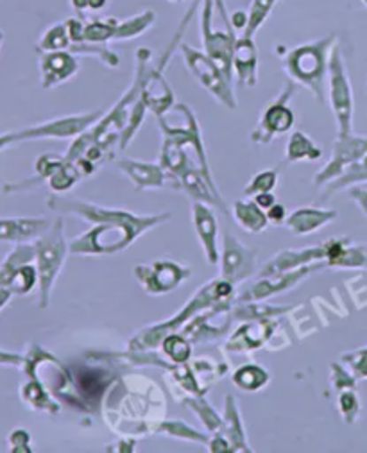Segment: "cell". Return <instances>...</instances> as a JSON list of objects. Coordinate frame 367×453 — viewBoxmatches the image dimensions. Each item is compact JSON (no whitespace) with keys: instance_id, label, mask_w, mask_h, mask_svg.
<instances>
[{"instance_id":"cell-1","label":"cell","mask_w":367,"mask_h":453,"mask_svg":"<svg viewBox=\"0 0 367 453\" xmlns=\"http://www.w3.org/2000/svg\"><path fill=\"white\" fill-rule=\"evenodd\" d=\"M337 43L335 35H328L316 42L292 49L283 59V68L290 78L307 87L319 103L326 101V80L328 65L333 45Z\"/></svg>"},{"instance_id":"cell-2","label":"cell","mask_w":367,"mask_h":453,"mask_svg":"<svg viewBox=\"0 0 367 453\" xmlns=\"http://www.w3.org/2000/svg\"><path fill=\"white\" fill-rule=\"evenodd\" d=\"M180 52L183 54V61L192 72L194 78L215 97L232 110L237 108V97L232 90V80L226 78V73L220 68L206 52H201L188 43H180Z\"/></svg>"},{"instance_id":"cell-3","label":"cell","mask_w":367,"mask_h":453,"mask_svg":"<svg viewBox=\"0 0 367 453\" xmlns=\"http://www.w3.org/2000/svg\"><path fill=\"white\" fill-rule=\"evenodd\" d=\"M328 96L332 111L337 120L339 134H349L353 133V90L351 81L348 75V66L344 61V56L340 52V47L335 43L330 54V65H328Z\"/></svg>"},{"instance_id":"cell-4","label":"cell","mask_w":367,"mask_h":453,"mask_svg":"<svg viewBox=\"0 0 367 453\" xmlns=\"http://www.w3.org/2000/svg\"><path fill=\"white\" fill-rule=\"evenodd\" d=\"M213 10L215 0H203V12H201V38L204 45V52L223 68L226 78L232 80L233 72V52L237 43L235 27L232 26L230 17L225 19V29L213 27Z\"/></svg>"},{"instance_id":"cell-5","label":"cell","mask_w":367,"mask_h":453,"mask_svg":"<svg viewBox=\"0 0 367 453\" xmlns=\"http://www.w3.org/2000/svg\"><path fill=\"white\" fill-rule=\"evenodd\" d=\"M367 155V138L349 134H339L333 145V155L330 164L316 178V185L321 187L346 173L349 165L362 160Z\"/></svg>"},{"instance_id":"cell-6","label":"cell","mask_w":367,"mask_h":453,"mask_svg":"<svg viewBox=\"0 0 367 453\" xmlns=\"http://www.w3.org/2000/svg\"><path fill=\"white\" fill-rule=\"evenodd\" d=\"M294 94V85H288L278 99L264 111V117L258 124V127L253 131L251 140L258 143H269L276 134H281L288 131L294 126V113L288 108V99Z\"/></svg>"},{"instance_id":"cell-7","label":"cell","mask_w":367,"mask_h":453,"mask_svg":"<svg viewBox=\"0 0 367 453\" xmlns=\"http://www.w3.org/2000/svg\"><path fill=\"white\" fill-rule=\"evenodd\" d=\"M63 203H65V208L68 211L81 213L90 220H101V222H110V224L122 222V224L129 226V228L134 230L138 235L143 234L147 228H151L153 224H158V222L169 219V215H162L160 219H155V217L153 219H140V217H134V215L126 213V211H111V210L90 206V204H85V203H80V201H63Z\"/></svg>"},{"instance_id":"cell-8","label":"cell","mask_w":367,"mask_h":453,"mask_svg":"<svg viewBox=\"0 0 367 453\" xmlns=\"http://www.w3.org/2000/svg\"><path fill=\"white\" fill-rule=\"evenodd\" d=\"M256 251L246 250L233 235L225 237V264H223V278L230 283L246 280L255 271Z\"/></svg>"},{"instance_id":"cell-9","label":"cell","mask_w":367,"mask_h":453,"mask_svg":"<svg viewBox=\"0 0 367 453\" xmlns=\"http://www.w3.org/2000/svg\"><path fill=\"white\" fill-rule=\"evenodd\" d=\"M65 257V242L61 237V224H57V230L52 232L50 237L40 244V273H42V292H43V305L47 303V296L52 285L54 276L57 274Z\"/></svg>"},{"instance_id":"cell-10","label":"cell","mask_w":367,"mask_h":453,"mask_svg":"<svg viewBox=\"0 0 367 453\" xmlns=\"http://www.w3.org/2000/svg\"><path fill=\"white\" fill-rule=\"evenodd\" d=\"M136 276L149 292H167L172 290L183 278L188 276V271L178 267L176 264L160 262L153 267H136Z\"/></svg>"},{"instance_id":"cell-11","label":"cell","mask_w":367,"mask_h":453,"mask_svg":"<svg viewBox=\"0 0 367 453\" xmlns=\"http://www.w3.org/2000/svg\"><path fill=\"white\" fill-rule=\"evenodd\" d=\"M42 85L43 88H50L54 85H59L76 75L80 63L66 50H54L47 52L42 58Z\"/></svg>"},{"instance_id":"cell-12","label":"cell","mask_w":367,"mask_h":453,"mask_svg":"<svg viewBox=\"0 0 367 453\" xmlns=\"http://www.w3.org/2000/svg\"><path fill=\"white\" fill-rule=\"evenodd\" d=\"M101 115H103V111H94V113H87V115L57 119V120H52L43 126L29 129L26 133H22V136H56V138L73 136V134H80L85 129H88Z\"/></svg>"},{"instance_id":"cell-13","label":"cell","mask_w":367,"mask_h":453,"mask_svg":"<svg viewBox=\"0 0 367 453\" xmlns=\"http://www.w3.org/2000/svg\"><path fill=\"white\" fill-rule=\"evenodd\" d=\"M256 68H258V50L249 36H239L233 52V70L239 78V83L246 88L256 85Z\"/></svg>"},{"instance_id":"cell-14","label":"cell","mask_w":367,"mask_h":453,"mask_svg":"<svg viewBox=\"0 0 367 453\" xmlns=\"http://www.w3.org/2000/svg\"><path fill=\"white\" fill-rule=\"evenodd\" d=\"M326 258H328V265H333V267L367 269V246L351 244L348 239L330 241Z\"/></svg>"},{"instance_id":"cell-15","label":"cell","mask_w":367,"mask_h":453,"mask_svg":"<svg viewBox=\"0 0 367 453\" xmlns=\"http://www.w3.org/2000/svg\"><path fill=\"white\" fill-rule=\"evenodd\" d=\"M337 217V211H328V210H314V208H302L294 211L287 219L288 230H292L296 235H307L317 228H321L323 224L332 222Z\"/></svg>"},{"instance_id":"cell-16","label":"cell","mask_w":367,"mask_h":453,"mask_svg":"<svg viewBox=\"0 0 367 453\" xmlns=\"http://www.w3.org/2000/svg\"><path fill=\"white\" fill-rule=\"evenodd\" d=\"M325 257H328V242L323 244V248H319V250H309V251H302V253H294V251L279 253L272 262H269L264 267L262 276H274V274L283 273L285 269L296 267L298 264L310 262V260H316V258H325Z\"/></svg>"},{"instance_id":"cell-17","label":"cell","mask_w":367,"mask_h":453,"mask_svg":"<svg viewBox=\"0 0 367 453\" xmlns=\"http://www.w3.org/2000/svg\"><path fill=\"white\" fill-rule=\"evenodd\" d=\"M194 219H195V226H197V235L201 237V241L204 244L208 262L215 264L217 262V246H215L217 222L211 217L210 210L199 203L194 204Z\"/></svg>"},{"instance_id":"cell-18","label":"cell","mask_w":367,"mask_h":453,"mask_svg":"<svg viewBox=\"0 0 367 453\" xmlns=\"http://www.w3.org/2000/svg\"><path fill=\"white\" fill-rule=\"evenodd\" d=\"M157 22V13L145 10L138 15H133L126 20H119L115 40H133L149 31Z\"/></svg>"},{"instance_id":"cell-19","label":"cell","mask_w":367,"mask_h":453,"mask_svg":"<svg viewBox=\"0 0 367 453\" xmlns=\"http://www.w3.org/2000/svg\"><path fill=\"white\" fill-rule=\"evenodd\" d=\"M120 167L133 178L138 188L165 185V174L155 165L138 164V162H120Z\"/></svg>"},{"instance_id":"cell-20","label":"cell","mask_w":367,"mask_h":453,"mask_svg":"<svg viewBox=\"0 0 367 453\" xmlns=\"http://www.w3.org/2000/svg\"><path fill=\"white\" fill-rule=\"evenodd\" d=\"M233 213L237 222L249 234H260L267 226V217L253 201H237L233 206Z\"/></svg>"},{"instance_id":"cell-21","label":"cell","mask_w":367,"mask_h":453,"mask_svg":"<svg viewBox=\"0 0 367 453\" xmlns=\"http://www.w3.org/2000/svg\"><path fill=\"white\" fill-rule=\"evenodd\" d=\"M323 150L302 131H296L287 145V162H298V160H317L321 158Z\"/></svg>"},{"instance_id":"cell-22","label":"cell","mask_w":367,"mask_h":453,"mask_svg":"<svg viewBox=\"0 0 367 453\" xmlns=\"http://www.w3.org/2000/svg\"><path fill=\"white\" fill-rule=\"evenodd\" d=\"M278 0H251L249 12H248V26L244 29V36L253 38L256 31L267 22L271 13L274 12Z\"/></svg>"},{"instance_id":"cell-23","label":"cell","mask_w":367,"mask_h":453,"mask_svg":"<svg viewBox=\"0 0 367 453\" xmlns=\"http://www.w3.org/2000/svg\"><path fill=\"white\" fill-rule=\"evenodd\" d=\"M319 267H323V265H317V267H310V269H302L300 273H294V274H287L285 278H281L279 281H276V283H271V281H262V283H258V285H255L253 287V290L249 292V294H246L244 296V299H255V297H265V296H269V294H276V292H281L283 288H287V287H294L296 285V281L298 280H302V278H305L309 273H312V271H316V269H319Z\"/></svg>"},{"instance_id":"cell-24","label":"cell","mask_w":367,"mask_h":453,"mask_svg":"<svg viewBox=\"0 0 367 453\" xmlns=\"http://www.w3.org/2000/svg\"><path fill=\"white\" fill-rule=\"evenodd\" d=\"M117 26L119 20L110 17L104 20H94L85 24V33H83V42L87 43H108L111 40H115V33H117Z\"/></svg>"},{"instance_id":"cell-25","label":"cell","mask_w":367,"mask_h":453,"mask_svg":"<svg viewBox=\"0 0 367 453\" xmlns=\"http://www.w3.org/2000/svg\"><path fill=\"white\" fill-rule=\"evenodd\" d=\"M70 45H72V38H70V33H68V27L65 22L50 26L40 40V49L45 52L68 50Z\"/></svg>"},{"instance_id":"cell-26","label":"cell","mask_w":367,"mask_h":453,"mask_svg":"<svg viewBox=\"0 0 367 453\" xmlns=\"http://www.w3.org/2000/svg\"><path fill=\"white\" fill-rule=\"evenodd\" d=\"M362 181H367V155H365L362 160H358V162H355L353 165H349V167L346 169V173H344L342 176H339V178L332 183V187L328 188L326 196H332L333 192H337V190H340V188H346V187H351V185L362 183Z\"/></svg>"},{"instance_id":"cell-27","label":"cell","mask_w":367,"mask_h":453,"mask_svg":"<svg viewBox=\"0 0 367 453\" xmlns=\"http://www.w3.org/2000/svg\"><path fill=\"white\" fill-rule=\"evenodd\" d=\"M199 174H201V173H199ZM199 174H197V173H192V171L183 173V181H185L187 190H188L192 196H195V197H199V199H203V201L215 203L217 206L223 208V201H220V197L217 196L215 188L210 187V185L206 187L204 181H203V178H201Z\"/></svg>"},{"instance_id":"cell-28","label":"cell","mask_w":367,"mask_h":453,"mask_svg":"<svg viewBox=\"0 0 367 453\" xmlns=\"http://www.w3.org/2000/svg\"><path fill=\"white\" fill-rule=\"evenodd\" d=\"M269 380V376L264 369L256 367V365H246L242 367L237 374H235V382L244 388L246 391H255L258 388H262L265 382Z\"/></svg>"},{"instance_id":"cell-29","label":"cell","mask_w":367,"mask_h":453,"mask_svg":"<svg viewBox=\"0 0 367 453\" xmlns=\"http://www.w3.org/2000/svg\"><path fill=\"white\" fill-rule=\"evenodd\" d=\"M278 181V176L274 171H265L262 174H258L246 188V194L248 196H253V194H264V192H271L274 188Z\"/></svg>"},{"instance_id":"cell-30","label":"cell","mask_w":367,"mask_h":453,"mask_svg":"<svg viewBox=\"0 0 367 453\" xmlns=\"http://www.w3.org/2000/svg\"><path fill=\"white\" fill-rule=\"evenodd\" d=\"M342 358L351 365L355 376H358V379H367V348L348 353Z\"/></svg>"},{"instance_id":"cell-31","label":"cell","mask_w":367,"mask_h":453,"mask_svg":"<svg viewBox=\"0 0 367 453\" xmlns=\"http://www.w3.org/2000/svg\"><path fill=\"white\" fill-rule=\"evenodd\" d=\"M339 402H340V412H342L344 419H346L348 423H353V421L356 419L358 412H360V403H358L356 395H355L353 391H348V393H344V395L340 396Z\"/></svg>"},{"instance_id":"cell-32","label":"cell","mask_w":367,"mask_h":453,"mask_svg":"<svg viewBox=\"0 0 367 453\" xmlns=\"http://www.w3.org/2000/svg\"><path fill=\"white\" fill-rule=\"evenodd\" d=\"M165 351L176 360V362H185L190 355V348L187 342L180 337H171L165 341Z\"/></svg>"},{"instance_id":"cell-33","label":"cell","mask_w":367,"mask_h":453,"mask_svg":"<svg viewBox=\"0 0 367 453\" xmlns=\"http://www.w3.org/2000/svg\"><path fill=\"white\" fill-rule=\"evenodd\" d=\"M76 171H66V169H63V171H59L57 174L54 173V178L50 180V185L56 188V190H65V188H68L73 181H76Z\"/></svg>"},{"instance_id":"cell-34","label":"cell","mask_w":367,"mask_h":453,"mask_svg":"<svg viewBox=\"0 0 367 453\" xmlns=\"http://www.w3.org/2000/svg\"><path fill=\"white\" fill-rule=\"evenodd\" d=\"M349 194L358 203V206L363 210V213L367 215V188H351Z\"/></svg>"},{"instance_id":"cell-35","label":"cell","mask_w":367,"mask_h":453,"mask_svg":"<svg viewBox=\"0 0 367 453\" xmlns=\"http://www.w3.org/2000/svg\"><path fill=\"white\" fill-rule=\"evenodd\" d=\"M267 219H269V220H272L274 224L285 222V208H283V206H279V204H272V206L269 208Z\"/></svg>"},{"instance_id":"cell-36","label":"cell","mask_w":367,"mask_h":453,"mask_svg":"<svg viewBox=\"0 0 367 453\" xmlns=\"http://www.w3.org/2000/svg\"><path fill=\"white\" fill-rule=\"evenodd\" d=\"M255 203L260 206V208H271L274 203V196L271 192H264V194H256V199Z\"/></svg>"},{"instance_id":"cell-37","label":"cell","mask_w":367,"mask_h":453,"mask_svg":"<svg viewBox=\"0 0 367 453\" xmlns=\"http://www.w3.org/2000/svg\"><path fill=\"white\" fill-rule=\"evenodd\" d=\"M72 8L76 10L80 15H81L85 10H90V8H88V0H72Z\"/></svg>"},{"instance_id":"cell-38","label":"cell","mask_w":367,"mask_h":453,"mask_svg":"<svg viewBox=\"0 0 367 453\" xmlns=\"http://www.w3.org/2000/svg\"><path fill=\"white\" fill-rule=\"evenodd\" d=\"M106 3H108V0H88V8L94 10V12H99L106 6Z\"/></svg>"},{"instance_id":"cell-39","label":"cell","mask_w":367,"mask_h":453,"mask_svg":"<svg viewBox=\"0 0 367 453\" xmlns=\"http://www.w3.org/2000/svg\"><path fill=\"white\" fill-rule=\"evenodd\" d=\"M169 3H172V4H180V3H183V0H169Z\"/></svg>"},{"instance_id":"cell-40","label":"cell","mask_w":367,"mask_h":453,"mask_svg":"<svg viewBox=\"0 0 367 453\" xmlns=\"http://www.w3.org/2000/svg\"><path fill=\"white\" fill-rule=\"evenodd\" d=\"M362 3H363V6H365V8H367V0H362Z\"/></svg>"},{"instance_id":"cell-41","label":"cell","mask_w":367,"mask_h":453,"mask_svg":"<svg viewBox=\"0 0 367 453\" xmlns=\"http://www.w3.org/2000/svg\"><path fill=\"white\" fill-rule=\"evenodd\" d=\"M0 40H3V36H0Z\"/></svg>"}]
</instances>
